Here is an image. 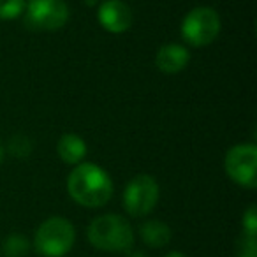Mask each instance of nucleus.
I'll return each mask as SVG.
<instances>
[{
	"label": "nucleus",
	"mask_w": 257,
	"mask_h": 257,
	"mask_svg": "<svg viewBox=\"0 0 257 257\" xmlns=\"http://www.w3.org/2000/svg\"><path fill=\"white\" fill-rule=\"evenodd\" d=\"M113 180L104 168L93 162L74 166L67 176V192L74 203L85 208H102L113 196Z\"/></svg>",
	"instance_id": "1"
},
{
	"label": "nucleus",
	"mask_w": 257,
	"mask_h": 257,
	"mask_svg": "<svg viewBox=\"0 0 257 257\" xmlns=\"http://www.w3.org/2000/svg\"><path fill=\"white\" fill-rule=\"evenodd\" d=\"M86 238L102 252H128L134 245V229L121 215L106 213L90 222Z\"/></svg>",
	"instance_id": "2"
},
{
	"label": "nucleus",
	"mask_w": 257,
	"mask_h": 257,
	"mask_svg": "<svg viewBox=\"0 0 257 257\" xmlns=\"http://www.w3.org/2000/svg\"><path fill=\"white\" fill-rule=\"evenodd\" d=\"M76 243V229L69 218L50 217L37 227L34 246L43 257H65Z\"/></svg>",
	"instance_id": "3"
},
{
	"label": "nucleus",
	"mask_w": 257,
	"mask_h": 257,
	"mask_svg": "<svg viewBox=\"0 0 257 257\" xmlns=\"http://www.w3.org/2000/svg\"><path fill=\"white\" fill-rule=\"evenodd\" d=\"M222 30V20L215 9L201 6L185 15L180 25L182 39L192 48L210 46Z\"/></svg>",
	"instance_id": "4"
},
{
	"label": "nucleus",
	"mask_w": 257,
	"mask_h": 257,
	"mask_svg": "<svg viewBox=\"0 0 257 257\" xmlns=\"http://www.w3.org/2000/svg\"><path fill=\"white\" fill-rule=\"evenodd\" d=\"M25 25L34 32H55L69 22L65 0H30L25 6Z\"/></svg>",
	"instance_id": "5"
},
{
	"label": "nucleus",
	"mask_w": 257,
	"mask_h": 257,
	"mask_svg": "<svg viewBox=\"0 0 257 257\" xmlns=\"http://www.w3.org/2000/svg\"><path fill=\"white\" fill-rule=\"evenodd\" d=\"M161 187L152 175H136L123 190V208L131 217H147L157 206Z\"/></svg>",
	"instance_id": "6"
},
{
	"label": "nucleus",
	"mask_w": 257,
	"mask_h": 257,
	"mask_svg": "<svg viewBox=\"0 0 257 257\" xmlns=\"http://www.w3.org/2000/svg\"><path fill=\"white\" fill-rule=\"evenodd\" d=\"M225 175L243 189L257 187V147L253 143H239L227 150L224 159Z\"/></svg>",
	"instance_id": "7"
},
{
	"label": "nucleus",
	"mask_w": 257,
	"mask_h": 257,
	"mask_svg": "<svg viewBox=\"0 0 257 257\" xmlns=\"http://www.w3.org/2000/svg\"><path fill=\"white\" fill-rule=\"evenodd\" d=\"M97 22L109 34H123L133 27V11L123 0H104L97 6Z\"/></svg>",
	"instance_id": "8"
},
{
	"label": "nucleus",
	"mask_w": 257,
	"mask_h": 257,
	"mask_svg": "<svg viewBox=\"0 0 257 257\" xmlns=\"http://www.w3.org/2000/svg\"><path fill=\"white\" fill-rule=\"evenodd\" d=\"M190 51L187 46L178 43H166L159 48L155 65L164 74H178L189 65Z\"/></svg>",
	"instance_id": "9"
},
{
	"label": "nucleus",
	"mask_w": 257,
	"mask_h": 257,
	"mask_svg": "<svg viewBox=\"0 0 257 257\" xmlns=\"http://www.w3.org/2000/svg\"><path fill=\"white\" fill-rule=\"evenodd\" d=\"M86 152H88V148H86L85 140L74 133H67L64 136H60V140L57 143L58 157L69 166H78L81 162H85Z\"/></svg>",
	"instance_id": "10"
},
{
	"label": "nucleus",
	"mask_w": 257,
	"mask_h": 257,
	"mask_svg": "<svg viewBox=\"0 0 257 257\" xmlns=\"http://www.w3.org/2000/svg\"><path fill=\"white\" fill-rule=\"evenodd\" d=\"M173 231L164 220H147L140 225V238L147 246L152 248H162L171 241Z\"/></svg>",
	"instance_id": "11"
},
{
	"label": "nucleus",
	"mask_w": 257,
	"mask_h": 257,
	"mask_svg": "<svg viewBox=\"0 0 257 257\" xmlns=\"http://www.w3.org/2000/svg\"><path fill=\"white\" fill-rule=\"evenodd\" d=\"M30 239L22 232H13L2 241L4 257H25L30 252Z\"/></svg>",
	"instance_id": "12"
},
{
	"label": "nucleus",
	"mask_w": 257,
	"mask_h": 257,
	"mask_svg": "<svg viewBox=\"0 0 257 257\" xmlns=\"http://www.w3.org/2000/svg\"><path fill=\"white\" fill-rule=\"evenodd\" d=\"M32 148H34L32 140L27 138V136H23V134H16V136H13L8 143L9 154L16 159H27L30 155V152H32Z\"/></svg>",
	"instance_id": "13"
},
{
	"label": "nucleus",
	"mask_w": 257,
	"mask_h": 257,
	"mask_svg": "<svg viewBox=\"0 0 257 257\" xmlns=\"http://www.w3.org/2000/svg\"><path fill=\"white\" fill-rule=\"evenodd\" d=\"M25 0H0V20L2 22H11L25 11Z\"/></svg>",
	"instance_id": "14"
},
{
	"label": "nucleus",
	"mask_w": 257,
	"mask_h": 257,
	"mask_svg": "<svg viewBox=\"0 0 257 257\" xmlns=\"http://www.w3.org/2000/svg\"><path fill=\"white\" fill-rule=\"evenodd\" d=\"M236 255L238 257H257V243L255 236H248L243 232L236 246Z\"/></svg>",
	"instance_id": "15"
},
{
	"label": "nucleus",
	"mask_w": 257,
	"mask_h": 257,
	"mask_svg": "<svg viewBox=\"0 0 257 257\" xmlns=\"http://www.w3.org/2000/svg\"><path fill=\"white\" fill-rule=\"evenodd\" d=\"M241 225H243V232H245V234L257 236V206L255 204L246 208V211L243 213V218H241Z\"/></svg>",
	"instance_id": "16"
},
{
	"label": "nucleus",
	"mask_w": 257,
	"mask_h": 257,
	"mask_svg": "<svg viewBox=\"0 0 257 257\" xmlns=\"http://www.w3.org/2000/svg\"><path fill=\"white\" fill-rule=\"evenodd\" d=\"M125 257H148V255L145 252H141V250H128Z\"/></svg>",
	"instance_id": "17"
},
{
	"label": "nucleus",
	"mask_w": 257,
	"mask_h": 257,
	"mask_svg": "<svg viewBox=\"0 0 257 257\" xmlns=\"http://www.w3.org/2000/svg\"><path fill=\"white\" fill-rule=\"evenodd\" d=\"M164 257H187L183 252H180V250H171V252H168Z\"/></svg>",
	"instance_id": "18"
},
{
	"label": "nucleus",
	"mask_w": 257,
	"mask_h": 257,
	"mask_svg": "<svg viewBox=\"0 0 257 257\" xmlns=\"http://www.w3.org/2000/svg\"><path fill=\"white\" fill-rule=\"evenodd\" d=\"M4 159V147H2V141H0V162Z\"/></svg>",
	"instance_id": "19"
},
{
	"label": "nucleus",
	"mask_w": 257,
	"mask_h": 257,
	"mask_svg": "<svg viewBox=\"0 0 257 257\" xmlns=\"http://www.w3.org/2000/svg\"><path fill=\"white\" fill-rule=\"evenodd\" d=\"M97 2H99V0H86V4L88 6H93V4H97Z\"/></svg>",
	"instance_id": "20"
}]
</instances>
